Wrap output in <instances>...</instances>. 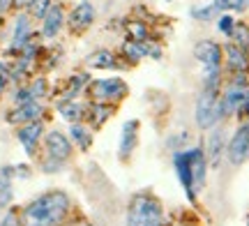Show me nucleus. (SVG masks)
<instances>
[{"label": "nucleus", "instance_id": "6", "mask_svg": "<svg viewBox=\"0 0 249 226\" xmlns=\"http://www.w3.org/2000/svg\"><path fill=\"white\" fill-rule=\"evenodd\" d=\"M226 153H229L231 164H235V166H240L249 159V122H242L235 129L233 139L226 143Z\"/></svg>", "mask_w": 249, "mask_h": 226}, {"label": "nucleus", "instance_id": "14", "mask_svg": "<svg viewBox=\"0 0 249 226\" xmlns=\"http://www.w3.org/2000/svg\"><path fill=\"white\" fill-rule=\"evenodd\" d=\"M187 157H189V169H192V182H194L196 191L203 190L205 185V155L201 148H192L187 150Z\"/></svg>", "mask_w": 249, "mask_h": 226}, {"label": "nucleus", "instance_id": "13", "mask_svg": "<svg viewBox=\"0 0 249 226\" xmlns=\"http://www.w3.org/2000/svg\"><path fill=\"white\" fill-rule=\"evenodd\" d=\"M33 39V28H30V14H18L14 21V35H12V51H23V46Z\"/></svg>", "mask_w": 249, "mask_h": 226}, {"label": "nucleus", "instance_id": "3", "mask_svg": "<svg viewBox=\"0 0 249 226\" xmlns=\"http://www.w3.org/2000/svg\"><path fill=\"white\" fill-rule=\"evenodd\" d=\"M194 118H196V125L201 129H213L222 120V113H219V92H213V90L201 92L198 100H196Z\"/></svg>", "mask_w": 249, "mask_h": 226}, {"label": "nucleus", "instance_id": "7", "mask_svg": "<svg viewBox=\"0 0 249 226\" xmlns=\"http://www.w3.org/2000/svg\"><path fill=\"white\" fill-rule=\"evenodd\" d=\"M46 153H49V159L67 162L71 157V141L62 132L53 129V132L46 134Z\"/></svg>", "mask_w": 249, "mask_h": 226}, {"label": "nucleus", "instance_id": "17", "mask_svg": "<svg viewBox=\"0 0 249 226\" xmlns=\"http://www.w3.org/2000/svg\"><path fill=\"white\" fill-rule=\"evenodd\" d=\"M176 173H178L180 182H182V187H185L187 196L189 199H194V182H192V169H189V157L187 153H178L176 155Z\"/></svg>", "mask_w": 249, "mask_h": 226}, {"label": "nucleus", "instance_id": "24", "mask_svg": "<svg viewBox=\"0 0 249 226\" xmlns=\"http://www.w3.org/2000/svg\"><path fill=\"white\" fill-rule=\"evenodd\" d=\"M70 134H71V139L81 145V150H88L90 145H92V136H90V132L81 125V122H71Z\"/></svg>", "mask_w": 249, "mask_h": 226}, {"label": "nucleus", "instance_id": "5", "mask_svg": "<svg viewBox=\"0 0 249 226\" xmlns=\"http://www.w3.org/2000/svg\"><path fill=\"white\" fill-rule=\"evenodd\" d=\"M95 17H97L95 5H92L90 0H81L79 5L70 12V17H67L70 33H71V35H83V33H86V30L95 23Z\"/></svg>", "mask_w": 249, "mask_h": 226}, {"label": "nucleus", "instance_id": "28", "mask_svg": "<svg viewBox=\"0 0 249 226\" xmlns=\"http://www.w3.org/2000/svg\"><path fill=\"white\" fill-rule=\"evenodd\" d=\"M219 12H245L247 0H213Z\"/></svg>", "mask_w": 249, "mask_h": 226}, {"label": "nucleus", "instance_id": "16", "mask_svg": "<svg viewBox=\"0 0 249 226\" xmlns=\"http://www.w3.org/2000/svg\"><path fill=\"white\" fill-rule=\"evenodd\" d=\"M224 150H226V132H224L222 127H217L208 136V159H210L213 166H219Z\"/></svg>", "mask_w": 249, "mask_h": 226}, {"label": "nucleus", "instance_id": "2", "mask_svg": "<svg viewBox=\"0 0 249 226\" xmlns=\"http://www.w3.org/2000/svg\"><path fill=\"white\" fill-rule=\"evenodd\" d=\"M127 226H161V206L152 194H136L127 210Z\"/></svg>", "mask_w": 249, "mask_h": 226}, {"label": "nucleus", "instance_id": "25", "mask_svg": "<svg viewBox=\"0 0 249 226\" xmlns=\"http://www.w3.org/2000/svg\"><path fill=\"white\" fill-rule=\"evenodd\" d=\"M189 14H192V18H196V21H205V23H208V21H213L214 17H219L222 12L217 9L214 2H210V5H196V7H192Z\"/></svg>", "mask_w": 249, "mask_h": 226}, {"label": "nucleus", "instance_id": "37", "mask_svg": "<svg viewBox=\"0 0 249 226\" xmlns=\"http://www.w3.org/2000/svg\"><path fill=\"white\" fill-rule=\"evenodd\" d=\"M70 226H76V224H70Z\"/></svg>", "mask_w": 249, "mask_h": 226}, {"label": "nucleus", "instance_id": "21", "mask_svg": "<svg viewBox=\"0 0 249 226\" xmlns=\"http://www.w3.org/2000/svg\"><path fill=\"white\" fill-rule=\"evenodd\" d=\"M123 55L129 60L132 65L141 63L143 58L148 55V49H145V42H134V39H127L123 44Z\"/></svg>", "mask_w": 249, "mask_h": 226}, {"label": "nucleus", "instance_id": "31", "mask_svg": "<svg viewBox=\"0 0 249 226\" xmlns=\"http://www.w3.org/2000/svg\"><path fill=\"white\" fill-rule=\"evenodd\" d=\"M0 226H21V217H18V212H17V210H9L7 215L2 217Z\"/></svg>", "mask_w": 249, "mask_h": 226}, {"label": "nucleus", "instance_id": "33", "mask_svg": "<svg viewBox=\"0 0 249 226\" xmlns=\"http://www.w3.org/2000/svg\"><path fill=\"white\" fill-rule=\"evenodd\" d=\"M35 97H33V92H30V88H18V92L14 95V102L17 104H26V102H33Z\"/></svg>", "mask_w": 249, "mask_h": 226}, {"label": "nucleus", "instance_id": "19", "mask_svg": "<svg viewBox=\"0 0 249 226\" xmlns=\"http://www.w3.org/2000/svg\"><path fill=\"white\" fill-rule=\"evenodd\" d=\"M111 116H113V106H111L108 102H92V106L88 109L90 125L95 127V129H99Z\"/></svg>", "mask_w": 249, "mask_h": 226}, {"label": "nucleus", "instance_id": "29", "mask_svg": "<svg viewBox=\"0 0 249 226\" xmlns=\"http://www.w3.org/2000/svg\"><path fill=\"white\" fill-rule=\"evenodd\" d=\"M28 88H30V92H33V97H35V100H39V97H44V95H46L49 83H46V79H35V81L30 83Z\"/></svg>", "mask_w": 249, "mask_h": 226}, {"label": "nucleus", "instance_id": "9", "mask_svg": "<svg viewBox=\"0 0 249 226\" xmlns=\"http://www.w3.org/2000/svg\"><path fill=\"white\" fill-rule=\"evenodd\" d=\"M194 58L203 67H213V65H222V58H224V49L214 39H201L196 42L194 46Z\"/></svg>", "mask_w": 249, "mask_h": 226}, {"label": "nucleus", "instance_id": "39", "mask_svg": "<svg viewBox=\"0 0 249 226\" xmlns=\"http://www.w3.org/2000/svg\"><path fill=\"white\" fill-rule=\"evenodd\" d=\"M247 226H249V224H247Z\"/></svg>", "mask_w": 249, "mask_h": 226}, {"label": "nucleus", "instance_id": "27", "mask_svg": "<svg viewBox=\"0 0 249 226\" xmlns=\"http://www.w3.org/2000/svg\"><path fill=\"white\" fill-rule=\"evenodd\" d=\"M49 9H51V0H28V14H30V18L42 21Z\"/></svg>", "mask_w": 249, "mask_h": 226}, {"label": "nucleus", "instance_id": "26", "mask_svg": "<svg viewBox=\"0 0 249 226\" xmlns=\"http://www.w3.org/2000/svg\"><path fill=\"white\" fill-rule=\"evenodd\" d=\"M229 37H231L233 44H238L240 49L249 51V26H247V23H242V21H240V23H235Z\"/></svg>", "mask_w": 249, "mask_h": 226}, {"label": "nucleus", "instance_id": "4", "mask_svg": "<svg viewBox=\"0 0 249 226\" xmlns=\"http://www.w3.org/2000/svg\"><path fill=\"white\" fill-rule=\"evenodd\" d=\"M88 90L95 102H118L127 95V86L123 79H99L90 83Z\"/></svg>", "mask_w": 249, "mask_h": 226}, {"label": "nucleus", "instance_id": "36", "mask_svg": "<svg viewBox=\"0 0 249 226\" xmlns=\"http://www.w3.org/2000/svg\"><path fill=\"white\" fill-rule=\"evenodd\" d=\"M247 7H249V0H247Z\"/></svg>", "mask_w": 249, "mask_h": 226}, {"label": "nucleus", "instance_id": "12", "mask_svg": "<svg viewBox=\"0 0 249 226\" xmlns=\"http://www.w3.org/2000/svg\"><path fill=\"white\" fill-rule=\"evenodd\" d=\"M62 26H65V9H62V5H51L46 17L42 18V37L53 39V37L60 35Z\"/></svg>", "mask_w": 249, "mask_h": 226}, {"label": "nucleus", "instance_id": "10", "mask_svg": "<svg viewBox=\"0 0 249 226\" xmlns=\"http://www.w3.org/2000/svg\"><path fill=\"white\" fill-rule=\"evenodd\" d=\"M224 58H226V65L233 74H249V51L229 42L224 46Z\"/></svg>", "mask_w": 249, "mask_h": 226}, {"label": "nucleus", "instance_id": "32", "mask_svg": "<svg viewBox=\"0 0 249 226\" xmlns=\"http://www.w3.org/2000/svg\"><path fill=\"white\" fill-rule=\"evenodd\" d=\"M12 81V72H9V65L0 63V92L5 90V86Z\"/></svg>", "mask_w": 249, "mask_h": 226}, {"label": "nucleus", "instance_id": "20", "mask_svg": "<svg viewBox=\"0 0 249 226\" xmlns=\"http://www.w3.org/2000/svg\"><path fill=\"white\" fill-rule=\"evenodd\" d=\"M90 81L88 72H81V74H74L70 76V81L65 86V92H62V100H76L81 92L86 90V83Z\"/></svg>", "mask_w": 249, "mask_h": 226}, {"label": "nucleus", "instance_id": "35", "mask_svg": "<svg viewBox=\"0 0 249 226\" xmlns=\"http://www.w3.org/2000/svg\"><path fill=\"white\" fill-rule=\"evenodd\" d=\"M76 226H92V224H88V222H81V224H76Z\"/></svg>", "mask_w": 249, "mask_h": 226}, {"label": "nucleus", "instance_id": "18", "mask_svg": "<svg viewBox=\"0 0 249 226\" xmlns=\"http://www.w3.org/2000/svg\"><path fill=\"white\" fill-rule=\"evenodd\" d=\"M88 67H95V70H116L120 67V63L116 60V53L108 51V49H99L92 55H88Z\"/></svg>", "mask_w": 249, "mask_h": 226}, {"label": "nucleus", "instance_id": "11", "mask_svg": "<svg viewBox=\"0 0 249 226\" xmlns=\"http://www.w3.org/2000/svg\"><path fill=\"white\" fill-rule=\"evenodd\" d=\"M42 134H44V125H42V120H30V122H26V125L18 127V141H21V145L26 148L28 155L35 153L37 143H39V139H42Z\"/></svg>", "mask_w": 249, "mask_h": 226}, {"label": "nucleus", "instance_id": "23", "mask_svg": "<svg viewBox=\"0 0 249 226\" xmlns=\"http://www.w3.org/2000/svg\"><path fill=\"white\" fill-rule=\"evenodd\" d=\"M124 30H127L129 39H134V42H145V39L150 37V30H148V26L143 23L141 18L127 21V23H124Z\"/></svg>", "mask_w": 249, "mask_h": 226}, {"label": "nucleus", "instance_id": "8", "mask_svg": "<svg viewBox=\"0 0 249 226\" xmlns=\"http://www.w3.org/2000/svg\"><path fill=\"white\" fill-rule=\"evenodd\" d=\"M42 113H44V106L37 100H33V102H26V104H17V109L9 111L5 116V120L9 125H26L30 120H39Z\"/></svg>", "mask_w": 249, "mask_h": 226}, {"label": "nucleus", "instance_id": "1", "mask_svg": "<svg viewBox=\"0 0 249 226\" xmlns=\"http://www.w3.org/2000/svg\"><path fill=\"white\" fill-rule=\"evenodd\" d=\"M70 210V199L65 191H46L37 196L23 210V224L26 226H58Z\"/></svg>", "mask_w": 249, "mask_h": 226}, {"label": "nucleus", "instance_id": "38", "mask_svg": "<svg viewBox=\"0 0 249 226\" xmlns=\"http://www.w3.org/2000/svg\"><path fill=\"white\" fill-rule=\"evenodd\" d=\"M166 2H171V0H166Z\"/></svg>", "mask_w": 249, "mask_h": 226}, {"label": "nucleus", "instance_id": "22", "mask_svg": "<svg viewBox=\"0 0 249 226\" xmlns=\"http://www.w3.org/2000/svg\"><path fill=\"white\" fill-rule=\"evenodd\" d=\"M58 113H60L67 122H79L81 118L86 116L83 106H81V104H76L74 100H62L60 104H58Z\"/></svg>", "mask_w": 249, "mask_h": 226}, {"label": "nucleus", "instance_id": "30", "mask_svg": "<svg viewBox=\"0 0 249 226\" xmlns=\"http://www.w3.org/2000/svg\"><path fill=\"white\" fill-rule=\"evenodd\" d=\"M233 26H235V21H233V17H229V14H222L219 17V21H217V28L222 30V35H231V30H233Z\"/></svg>", "mask_w": 249, "mask_h": 226}, {"label": "nucleus", "instance_id": "15", "mask_svg": "<svg viewBox=\"0 0 249 226\" xmlns=\"http://www.w3.org/2000/svg\"><path fill=\"white\" fill-rule=\"evenodd\" d=\"M136 143H139V120H127L120 132V157L129 159Z\"/></svg>", "mask_w": 249, "mask_h": 226}, {"label": "nucleus", "instance_id": "34", "mask_svg": "<svg viewBox=\"0 0 249 226\" xmlns=\"http://www.w3.org/2000/svg\"><path fill=\"white\" fill-rule=\"evenodd\" d=\"M12 7H14V9H23V7H28V0H12Z\"/></svg>", "mask_w": 249, "mask_h": 226}]
</instances>
